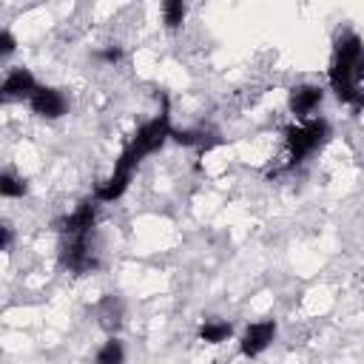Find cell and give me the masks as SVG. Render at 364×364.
<instances>
[{"mask_svg": "<svg viewBox=\"0 0 364 364\" xmlns=\"http://www.w3.org/2000/svg\"><path fill=\"white\" fill-rule=\"evenodd\" d=\"M327 80H330L333 94L341 102H347L353 108L358 105L361 82H364V40L355 31H341L336 37Z\"/></svg>", "mask_w": 364, "mask_h": 364, "instance_id": "1", "label": "cell"}, {"mask_svg": "<svg viewBox=\"0 0 364 364\" xmlns=\"http://www.w3.org/2000/svg\"><path fill=\"white\" fill-rule=\"evenodd\" d=\"M327 136H330V125H327V119H321V117H313V119L287 125V128H284V151H282V156H279L282 162H279V168L270 171V173H279V171H287V168L299 165L301 159H307L310 154H316V151L324 145Z\"/></svg>", "mask_w": 364, "mask_h": 364, "instance_id": "2", "label": "cell"}, {"mask_svg": "<svg viewBox=\"0 0 364 364\" xmlns=\"http://www.w3.org/2000/svg\"><path fill=\"white\" fill-rule=\"evenodd\" d=\"M171 134H173V128H171V117H168V111H162V114H156L154 119L142 122V125L134 131V136H131L128 145L122 148V156L131 159L134 165H139L148 154L159 151V148L171 139Z\"/></svg>", "mask_w": 364, "mask_h": 364, "instance_id": "3", "label": "cell"}, {"mask_svg": "<svg viewBox=\"0 0 364 364\" xmlns=\"http://www.w3.org/2000/svg\"><path fill=\"white\" fill-rule=\"evenodd\" d=\"M60 264L71 273L97 270V253L91 247V236H65L60 242Z\"/></svg>", "mask_w": 364, "mask_h": 364, "instance_id": "4", "label": "cell"}, {"mask_svg": "<svg viewBox=\"0 0 364 364\" xmlns=\"http://www.w3.org/2000/svg\"><path fill=\"white\" fill-rule=\"evenodd\" d=\"M321 102H324V88L316 82H299L287 91V108L296 117V122L313 119L316 111L321 108Z\"/></svg>", "mask_w": 364, "mask_h": 364, "instance_id": "5", "label": "cell"}, {"mask_svg": "<svg viewBox=\"0 0 364 364\" xmlns=\"http://www.w3.org/2000/svg\"><path fill=\"white\" fill-rule=\"evenodd\" d=\"M97 225V199H88V202H80L71 213H65L63 219L54 222L57 233L65 239V236H91Z\"/></svg>", "mask_w": 364, "mask_h": 364, "instance_id": "6", "label": "cell"}, {"mask_svg": "<svg viewBox=\"0 0 364 364\" xmlns=\"http://www.w3.org/2000/svg\"><path fill=\"white\" fill-rule=\"evenodd\" d=\"M276 338V321L273 318H264V321H253L245 327L242 338H239V350L245 358H256L262 355Z\"/></svg>", "mask_w": 364, "mask_h": 364, "instance_id": "7", "label": "cell"}, {"mask_svg": "<svg viewBox=\"0 0 364 364\" xmlns=\"http://www.w3.org/2000/svg\"><path fill=\"white\" fill-rule=\"evenodd\" d=\"M28 108H31V114H37L43 119H60L68 111V100L60 88L37 85V91L28 97Z\"/></svg>", "mask_w": 364, "mask_h": 364, "instance_id": "8", "label": "cell"}, {"mask_svg": "<svg viewBox=\"0 0 364 364\" xmlns=\"http://www.w3.org/2000/svg\"><path fill=\"white\" fill-rule=\"evenodd\" d=\"M37 80L34 74L26 68V65H14L6 71V80H3V100H26L37 91Z\"/></svg>", "mask_w": 364, "mask_h": 364, "instance_id": "9", "label": "cell"}, {"mask_svg": "<svg viewBox=\"0 0 364 364\" xmlns=\"http://www.w3.org/2000/svg\"><path fill=\"white\" fill-rule=\"evenodd\" d=\"M97 321L102 330L114 333L119 324H122V301L117 296H105L100 304H97Z\"/></svg>", "mask_w": 364, "mask_h": 364, "instance_id": "10", "label": "cell"}, {"mask_svg": "<svg viewBox=\"0 0 364 364\" xmlns=\"http://www.w3.org/2000/svg\"><path fill=\"white\" fill-rule=\"evenodd\" d=\"M230 336H233V327H230V321H222V318H208L199 327V341L202 344H222Z\"/></svg>", "mask_w": 364, "mask_h": 364, "instance_id": "11", "label": "cell"}, {"mask_svg": "<svg viewBox=\"0 0 364 364\" xmlns=\"http://www.w3.org/2000/svg\"><path fill=\"white\" fill-rule=\"evenodd\" d=\"M185 14H188V6L182 0H165L162 3V23H165V28L176 31L185 23Z\"/></svg>", "mask_w": 364, "mask_h": 364, "instance_id": "12", "label": "cell"}, {"mask_svg": "<svg viewBox=\"0 0 364 364\" xmlns=\"http://www.w3.org/2000/svg\"><path fill=\"white\" fill-rule=\"evenodd\" d=\"M26 191H28V185H26L23 176H17V173H11V171L0 173V193H3L6 199H20V196H26Z\"/></svg>", "mask_w": 364, "mask_h": 364, "instance_id": "13", "label": "cell"}, {"mask_svg": "<svg viewBox=\"0 0 364 364\" xmlns=\"http://www.w3.org/2000/svg\"><path fill=\"white\" fill-rule=\"evenodd\" d=\"M94 364H125V350H122V341L119 338H108L102 347H100V353H97V361Z\"/></svg>", "mask_w": 364, "mask_h": 364, "instance_id": "14", "label": "cell"}, {"mask_svg": "<svg viewBox=\"0 0 364 364\" xmlns=\"http://www.w3.org/2000/svg\"><path fill=\"white\" fill-rule=\"evenodd\" d=\"M97 57H100L102 63H108V65H114V63H119V60H122V48H119V46H108V48H102V51H97Z\"/></svg>", "mask_w": 364, "mask_h": 364, "instance_id": "15", "label": "cell"}, {"mask_svg": "<svg viewBox=\"0 0 364 364\" xmlns=\"http://www.w3.org/2000/svg\"><path fill=\"white\" fill-rule=\"evenodd\" d=\"M14 48H17V40L11 37V31H9V28H3V31H0V54H3V57H9Z\"/></svg>", "mask_w": 364, "mask_h": 364, "instance_id": "16", "label": "cell"}, {"mask_svg": "<svg viewBox=\"0 0 364 364\" xmlns=\"http://www.w3.org/2000/svg\"><path fill=\"white\" fill-rule=\"evenodd\" d=\"M358 111H364V91H361V100H358V105H355Z\"/></svg>", "mask_w": 364, "mask_h": 364, "instance_id": "17", "label": "cell"}]
</instances>
